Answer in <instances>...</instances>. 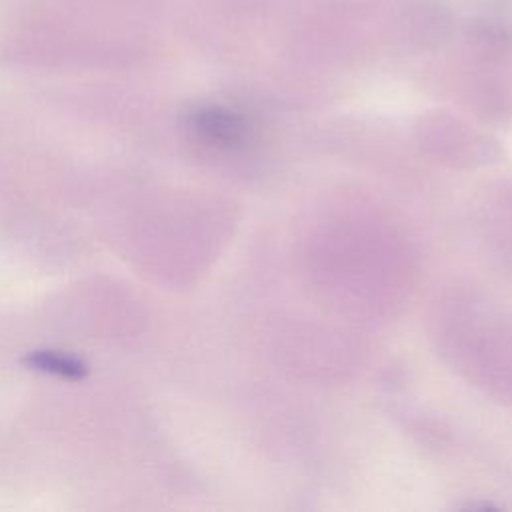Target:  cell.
Returning <instances> with one entry per match:
<instances>
[{"mask_svg": "<svg viewBox=\"0 0 512 512\" xmlns=\"http://www.w3.org/2000/svg\"><path fill=\"white\" fill-rule=\"evenodd\" d=\"M22 364L30 370L54 374L66 380H84L90 374V366L72 354L58 350H32L22 358Z\"/></svg>", "mask_w": 512, "mask_h": 512, "instance_id": "obj_1", "label": "cell"}, {"mask_svg": "<svg viewBox=\"0 0 512 512\" xmlns=\"http://www.w3.org/2000/svg\"><path fill=\"white\" fill-rule=\"evenodd\" d=\"M194 128L208 140L218 142V144H226V142H234L244 126L242 120L232 114L230 110L218 108V106H208L202 108L194 114Z\"/></svg>", "mask_w": 512, "mask_h": 512, "instance_id": "obj_2", "label": "cell"}]
</instances>
